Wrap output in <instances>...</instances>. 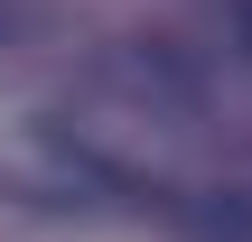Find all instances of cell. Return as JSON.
<instances>
[{
    "label": "cell",
    "instance_id": "cell-2",
    "mask_svg": "<svg viewBox=\"0 0 252 242\" xmlns=\"http://www.w3.org/2000/svg\"><path fill=\"white\" fill-rule=\"evenodd\" d=\"M234 19H243V37H252V0H234Z\"/></svg>",
    "mask_w": 252,
    "mask_h": 242
},
{
    "label": "cell",
    "instance_id": "cell-1",
    "mask_svg": "<svg viewBox=\"0 0 252 242\" xmlns=\"http://www.w3.org/2000/svg\"><path fill=\"white\" fill-rule=\"evenodd\" d=\"M196 242H252V196L243 187H215V196H196Z\"/></svg>",
    "mask_w": 252,
    "mask_h": 242
}]
</instances>
